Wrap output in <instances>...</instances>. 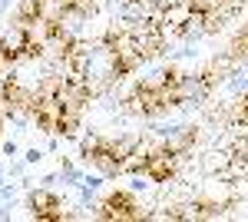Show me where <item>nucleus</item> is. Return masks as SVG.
<instances>
[{
	"label": "nucleus",
	"mask_w": 248,
	"mask_h": 222,
	"mask_svg": "<svg viewBox=\"0 0 248 222\" xmlns=\"http://www.w3.org/2000/svg\"><path fill=\"white\" fill-rule=\"evenodd\" d=\"M40 20V0H23L17 10V23H23V27H30V23H37Z\"/></svg>",
	"instance_id": "11"
},
{
	"label": "nucleus",
	"mask_w": 248,
	"mask_h": 222,
	"mask_svg": "<svg viewBox=\"0 0 248 222\" xmlns=\"http://www.w3.org/2000/svg\"><path fill=\"white\" fill-rule=\"evenodd\" d=\"M159 23L169 34H192L209 23V14L199 10L192 0H159Z\"/></svg>",
	"instance_id": "1"
},
{
	"label": "nucleus",
	"mask_w": 248,
	"mask_h": 222,
	"mask_svg": "<svg viewBox=\"0 0 248 222\" xmlns=\"http://www.w3.org/2000/svg\"><path fill=\"white\" fill-rule=\"evenodd\" d=\"M162 146L169 149V153H175V156H182V153H189L195 146V130L192 126H175V130L166 133V143Z\"/></svg>",
	"instance_id": "9"
},
{
	"label": "nucleus",
	"mask_w": 248,
	"mask_h": 222,
	"mask_svg": "<svg viewBox=\"0 0 248 222\" xmlns=\"http://www.w3.org/2000/svg\"><path fill=\"white\" fill-rule=\"evenodd\" d=\"M96 3L99 0H73V14L77 17H90V14H96Z\"/></svg>",
	"instance_id": "13"
},
{
	"label": "nucleus",
	"mask_w": 248,
	"mask_h": 222,
	"mask_svg": "<svg viewBox=\"0 0 248 222\" xmlns=\"http://www.w3.org/2000/svg\"><path fill=\"white\" fill-rule=\"evenodd\" d=\"M133 37H136V47H139V56L142 60H149L162 50V40H166V30H162V23L159 17H146V20H136L133 27Z\"/></svg>",
	"instance_id": "3"
},
{
	"label": "nucleus",
	"mask_w": 248,
	"mask_h": 222,
	"mask_svg": "<svg viewBox=\"0 0 248 222\" xmlns=\"http://www.w3.org/2000/svg\"><path fill=\"white\" fill-rule=\"evenodd\" d=\"M235 123H238L242 130H248V96L238 103V110H235Z\"/></svg>",
	"instance_id": "14"
},
{
	"label": "nucleus",
	"mask_w": 248,
	"mask_h": 222,
	"mask_svg": "<svg viewBox=\"0 0 248 222\" xmlns=\"http://www.w3.org/2000/svg\"><path fill=\"white\" fill-rule=\"evenodd\" d=\"M30 27H23V23H14L3 37H0V60L3 63H17L23 60V50H27V43H30Z\"/></svg>",
	"instance_id": "6"
},
{
	"label": "nucleus",
	"mask_w": 248,
	"mask_h": 222,
	"mask_svg": "<svg viewBox=\"0 0 248 222\" xmlns=\"http://www.w3.org/2000/svg\"><path fill=\"white\" fill-rule=\"evenodd\" d=\"M129 113H139V116H155V113L169 110L172 96L162 83H139L133 93H129Z\"/></svg>",
	"instance_id": "2"
},
{
	"label": "nucleus",
	"mask_w": 248,
	"mask_h": 222,
	"mask_svg": "<svg viewBox=\"0 0 248 222\" xmlns=\"http://www.w3.org/2000/svg\"><path fill=\"white\" fill-rule=\"evenodd\" d=\"M30 212H33L37 219H46V222L63 219V209H60L57 196H53V192H43V189L30 196Z\"/></svg>",
	"instance_id": "8"
},
{
	"label": "nucleus",
	"mask_w": 248,
	"mask_h": 222,
	"mask_svg": "<svg viewBox=\"0 0 248 222\" xmlns=\"http://www.w3.org/2000/svg\"><path fill=\"white\" fill-rule=\"evenodd\" d=\"M175 153H169V149H153L149 153V159H146V176L149 179H155V183H169L172 172H175Z\"/></svg>",
	"instance_id": "7"
},
{
	"label": "nucleus",
	"mask_w": 248,
	"mask_h": 222,
	"mask_svg": "<svg viewBox=\"0 0 248 222\" xmlns=\"http://www.w3.org/2000/svg\"><path fill=\"white\" fill-rule=\"evenodd\" d=\"M99 219H142V209L129 192H113L99 203Z\"/></svg>",
	"instance_id": "5"
},
{
	"label": "nucleus",
	"mask_w": 248,
	"mask_h": 222,
	"mask_svg": "<svg viewBox=\"0 0 248 222\" xmlns=\"http://www.w3.org/2000/svg\"><path fill=\"white\" fill-rule=\"evenodd\" d=\"M248 56V27L238 30V37L232 40V60H245Z\"/></svg>",
	"instance_id": "12"
},
{
	"label": "nucleus",
	"mask_w": 248,
	"mask_h": 222,
	"mask_svg": "<svg viewBox=\"0 0 248 222\" xmlns=\"http://www.w3.org/2000/svg\"><path fill=\"white\" fill-rule=\"evenodd\" d=\"M90 96H93V86H90L86 80H79V76H63L57 100L63 103L66 113H79L86 103H90Z\"/></svg>",
	"instance_id": "4"
},
{
	"label": "nucleus",
	"mask_w": 248,
	"mask_h": 222,
	"mask_svg": "<svg viewBox=\"0 0 248 222\" xmlns=\"http://www.w3.org/2000/svg\"><path fill=\"white\" fill-rule=\"evenodd\" d=\"M70 14H73V0H40V20L63 23Z\"/></svg>",
	"instance_id": "10"
}]
</instances>
